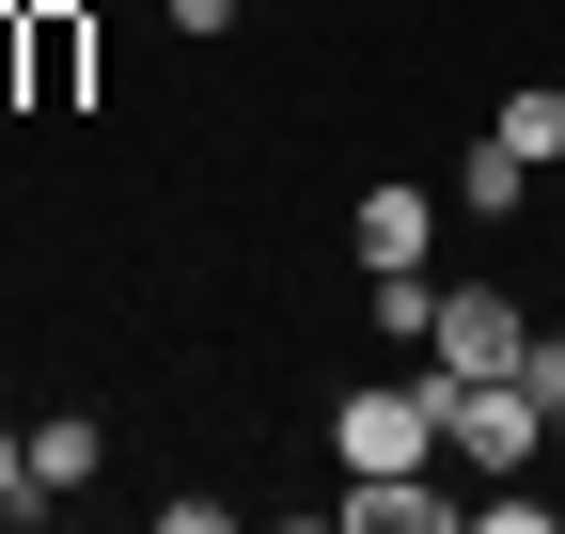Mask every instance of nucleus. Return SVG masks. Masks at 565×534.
<instances>
[{"instance_id":"nucleus-1","label":"nucleus","mask_w":565,"mask_h":534,"mask_svg":"<svg viewBox=\"0 0 565 534\" xmlns=\"http://www.w3.org/2000/svg\"><path fill=\"white\" fill-rule=\"evenodd\" d=\"M330 456L345 472H440V377H345L330 393Z\"/></svg>"},{"instance_id":"nucleus-2","label":"nucleus","mask_w":565,"mask_h":534,"mask_svg":"<svg viewBox=\"0 0 565 534\" xmlns=\"http://www.w3.org/2000/svg\"><path fill=\"white\" fill-rule=\"evenodd\" d=\"M424 377H440V362H424ZM440 456H471V472H534V456H550L534 377H440Z\"/></svg>"},{"instance_id":"nucleus-3","label":"nucleus","mask_w":565,"mask_h":534,"mask_svg":"<svg viewBox=\"0 0 565 534\" xmlns=\"http://www.w3.org/2000/svg\"><path fill=\"white\" fill-rule=\"evenodd\" d=\"M519 346H534V314H519L503 284H440V330H424L440 377H519Z\"/></svg>"},{"instance_id":"nucleus-4","label":"nucleus","mask_w":565,"mask_h":534,"mask_svg":"<svg viewBox=\"0 0 565 534\" xmlns=\"http://www.w3.org/2000/svg\"><path fill=\"white\" fill-rule=\"evenodd\" d=\"M345 534H471V503L424 472H345Z\"/></svg>"},{"instance_id":"nucleus-5","label":"nucleus","mask_w":565,"mask_h":534,"mask_svg":"<svg viewBox=\"0 0 565 534\" xmlns=\"http://www.w3.org/2000/svg\"><path fill=\"white\" fill-rule=\"evenodd\" d=\"M424 236H440V189H362V205H345V252H362V267H424Z\"/></svg>"},{"instance_id":"nucleus-6","label":"nucleus","mask_w":565,"mask_h":534,"mask_svg":"<svg viewBox=\"0 0 565 534\" xmlns=\"http://www.w3.org/2000/svg\"><path fill=\"white\" fill-rule=\"evenodd\" d=\"M95 95V17L79 0H32V110H79Z\"/></svg>"},{"instance_id":"nucleus-7","label":"nucleus","mask_w":565,"mask_h":534,"mask_svg":"<svg viewBox=\"0 0 565 534\" xmlns=\"http://www.w3.org/2000/svg\"><path fill=\"white\" fill-rule=\"evenodd\" d=\"M362 314H377V346H424L440 330V284L424 267H362Z\"/></svg>"},{"instance_id":"nucleus-8","label":"nucleus","mask_w":565,"mask_h":534,"mask_svg":"<svg viewBox=\"0 0 565 534\" xmlns=\"http://www.w3.org/2000/svg\"><path fill=\"white\" fill-rule=\"evenodd\" d=\"M487 126H503V142H519L534 173H565V79H519V95L487 110Z\"/></svg>"},{"instance_id":"nucleus-9","label":"nucleus","mask_w":565,"mask_h":534,"mask_svg":"<svg viewBox=\"0 0 565 534\" xmlns=\"http://www.w3.org/2000/svg\"><path fill=\"white\" fill-rule=\"evenodd\" d=\"M519 189H534V158L503 142V126H487V142L456 158V205H471V221H503V205H519Z\"/></svg>"},{"instance_id":"nucleus-10","label":"nucleus","mask_w":565,"mask_h":534,"mask_svg":"<svg viewBox=\"0 0 565 534\" xmlns=\"http://www.w3.org/2000/svg\"><path fill=\"white\" fill-rule=\"evenodd\" d=\"M32 488H47V503L95 488V409H47V425H32Z\"/></svg>"},{"instance_id":"nucleus-11","label":"nucleus","mask_w":565,"mask_h":534,"mask_svg":"<svg viewBox=\"0 0 565 534\" xmlns=\"http://www.w3.org/2000/svg\"><path fill=\"white\" fill-rule=\"evenodd\" d=\"M550 519H565V488H487L471 503V534H550Z\"/></svg>"},{"instance_id":"nucleus-12","label":"nucleus","mask_w":565,"mask_h":534,"mask_svg":"<svg viewBox=\"0 0 565 534\" xmlns=\"http://www.w3.org/2000/svg\"><path fill=\"white\" fill-rule=\"evenodd\" d=\"M0 110H32V0L0 17Z\"/></svg>"},{"instance_id":"nucleus-13","label":"nucleus","mask_w":565,"mask_h":534,"mask_svg":"<svg viewBox=\"0 0 565 534\" xmlns=\"http://www.w3.org/2000/svg\"><path fill=\"white\" fill-rule=\"evenodd\" d=\"M47 488H32V425H0V519H32Z\"/></svg>"},{"instance_id":"nucleus-14","label":"nucleus","mask_w":565,"mask_h":534,"mask_svg":"<svg viewBox=\"0 0 565 534\" xmlns=\"http://www.w3.org/2000/svg\"><path fill=\"white\" fill-rule=\"evenodd\" d=\"M519 377H534V409L565 425V330H534V346H519Z\"/></svg>"},{"instance_id":"nucleus-15","label":"nucleus","mask_w":565,"mask_h":534,"mask_svg":"<svg viewBox=\"0 0 565 534\" xmlns=\"http://www.w3.org/2000/svg\"><path fill=\"white\" fill-rule=\"evenodd\" d=\"M0 17H17V0H0Z\"/></svg>"}]
</instances>
